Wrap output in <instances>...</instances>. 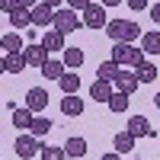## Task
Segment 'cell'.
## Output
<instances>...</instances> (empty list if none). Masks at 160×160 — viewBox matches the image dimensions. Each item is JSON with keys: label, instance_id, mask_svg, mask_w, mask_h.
<instances>
[{"label": "cell", "instance_id": "cell-31", "mask_svg": "<svg viewBox=\"0 0 160 160\" xmlns=\"http://www.w3.org/2000/svg\"><path fill=\"white\" fill-rule=\"evenodd\" d=\"M13 7H19V3H16V0H0V10H3V13H10Z\"/></svg>", "mask_w": 160, "mask_h": 160}, {"label": "cell", "instance_id": "cell-33", "mask_svg": "<svg viewBox=\"0 0 160 160\" xmlns=\"http://www.w3.org/2000/svg\"><path fill=\"white\" fill-rule=\"evenodd\" d=\"M16 3H19V7H26V10H32L35 3H42V0H16Z\"/></svg>", "mask_w": 160, "mask_h": 160}, {"label": "cell", "instance_id": "cell-26", "mask_svg": "<svg viewBox=\"0 0 160 160\" xmlns=\"http://www.w3.org/2000/svg\"><path fill=\"white\" fill-rule=\"evenodd\" d=\"M106 106H109L112 112H125L128 109V93H112V99L106 102Z\"/></svg>", "mask_w": 160, "mask_h": 160}, {"label": "cell", "instance_id": "cell-27", "mask_svg": "<svg viewBox=\"0 0 160 160\" xmlns=\"http://www.w3.org/2000/svg\"><path fill=\"white\" fill-rule=\"evenodd\" d=\"M29 131H32L35 138H45L48 131H51V122H48V118H35V122H32V128H29Z\"/></svg>", "mask_w": 160, "mask_h": 160}, {"label": "cell", "instance_id": "cell-20", "mask_svg": "<svg viewBox=\"0 0 160 160\" xmlns=\"http://www.w3.org/2000/svg\"><path fill=\"white\" fill-rule=\"evenodd\" d=\"M32 122H35V115H32L29 106L26 109H13V125L16 128H32Z\"/></svg>", "mask_w": 160, "mask_h": 160}, {"label": "cell", "instance_id": "cell-4", "mask_svg": "<svg viewBox=\"0 0 160 160\" xmlns=\"http://www.w3.org/2000/svg\"><path fill=\"white\" fill-rule=\"evenodd\" d=\"M13 148H16V154H19L22 160H29V157H35V154H42V144H38L35 135H19Z\"/></svg>", "mask_w": 160, "mask_h": 160}, {"label": "cell", "instance_id": "cell-21", "mask_svg": "<svg viewBox=\"0 0 160 160\" xmlns=\"http://www.w3.org/2000/svg\"><path fill=\"white\" fill-rule=\"evenodd\" d=\"M7 16H10V26H32V16H29L26 7H13Z\"/></svg>", "mask_w": 160, "mask_h": 160}, {"label": "cell", "instance_id": "cell-36", "mask_svg": "<svg viewBox=\"0 0 160 160\" xmlns=\"http://www.w3.org/2000/svg\"><path fill=\"white\" fill-rule=\"evenodd\" d=\"M99 160H122V157H118V151H115V154H102Z\"/></svg>", "mask_w": 160, "mask_h": 160}, {"label": "cell", "instance_id": "cell-13", "mask_svg": "<svg viewBox=\"0 0 160 160\" xmlns=\"http://www.w3.org/2000/svg\"><path fill=\"white\" fill-rule=\"evenodd\" d=\"M61 112L64 115H83V99L77 96V93H64V99H61Z\"/></svg>", "mask_w": 160, "mask_h": 160}, {"label": "cell", "instance_id": "cell-15", "mask_svg": "<svg viewBox=\"0 0 160 160\" xmlns=\"http://www.w3.org/2000/svg\"><path fill=\"white\" fill-rule=\"evenodd\" d=\"M141 48H144V55H160V32L157 29L144 32L141 35Z\"/></svg>", "mask_w": 160, "mask_h": 160}, {"label": "cell", "instance_id": "cell-14", "mask_svg": "<svg viewBox=\"0 0 160 160\" xmlns=\"http://www.w3.org/2000/svg\"><path fill=\"white\" fill-rule=\"evenodd\" d=\"M64 68H68L64 61H58V58H48V61L42 64V77H48V80H61V77H64Z\"/></svg>", "mask_w": 160, "mask_h": 160}, {"label": "cell", "instance_id": "cell-3", "mask_svg": "<svg viewBox=\"0 0 160 160\" xmlns=\"http://www.w3.org/2000/svg\"><path fill=\"white\" fill-rule=\"evenodd\" d=\"M55 29H58L61 35L77 32V29H80V16H77V10H55Z\"/></svg>", "mask_w": 160, "mask_h": 160}, {"label": "cell", "instance_id": "cell-2", "mask_svg": "<svg viewBox=\"0 0 160 160\" xmlns=\"http://www.w3.org/2000/svg\"><path fill=\"white\" fill-rule=\"evenodd\" d=\"M112 61H118L125 68V64H141L144 61V48H135L131 42H112Z\"/></svg>", "mask_w": 160, "mask_h": 160}, {"label": "cell", "instance_id": "cell-9", "mask_svg": "<svg viewBox=\"0 0 160 160\" xmlns=\"http://www.w3.org/2000/svg\"><path fill=\"white\" fill-rule=\"evenodd\" d=\"M112 83H115V90H118V93H128V96H131V93H135V90L141 87V80H138V74H128V71H118V77L112 80Z\"/></svg>", "mask_w": 160, "mask_h": 160}, {"label": "cell", "instance_id": "cell-6", "mask_svg": "<svg viewBox=\"0 0 160 160\" xmlns=\"http://www.w3.org/2000/svg\"><path fill=\"white\" fill-rule=\"evenodd\" d=\"M22 55H26V61H29V68H42V64L48 61V48L42 42H32V45L22 48Z\"/></svg>", "mask_w": 160, "mask_h": 160}, {"label": "cell", "instance_id": "cell-19", "mask_svg": "<svg viewBox=\"0 0 160 160\" xmlns=\"http://www.w3.org/2000/svg\"><path fill=\"white\" fill-rule=\"evenodd\" d=\"M112 144H115L118 154H131V148H135V135H131V131H118Z\"/></svg>", "mask_w": 160, "mask_h": 160}, {"label": "cell", "instance_id": "cell-34", "mask_svg": "<svg viewBox=\"0 0 160 160\" xmlns=\"http://www.w3.org/2000/svg\"><path fill=\"white\" fill-rule=\"evenodd\" d=\"M102 7H118V3H125V0H99Z\"/></svg>", "mask_w": 160, "mask_h": 160}, {"label": "cell", "instance_id": "cell-5", "mask_svg": "<svg viewBox=\"0 0 160 160\" xmlns=\"http://www.w3.org/2000/svg\"><path fill=\"white\" fill-rule=\"evenodd\" d=\"M83 26H90V29H106V7L102 3H90L83 10Z\"/></svg>", "mask_w": 160, "mask_h": 160}, {"label": "cell", "instance_id": "cell-16", "mask_svg": "<svg viewBox=\"0 0 160 160\" xmlns=\"http://www.w3.org/2000/svg\"><path fill=\"white\" fill-rule=\"evenodd\" d=\"M135 74H138L141 83H151V80H157V64H151L148 58H144L141 64H135Z\"/></svg>", "mask_w": 160, "mask_h": 160}, {"label": "cell", "instance_id": "cell-35", "mask_svg": "<svg viewBox=\"0 0 160 160\" xmlns=\"http://www.w3.org/2000/svg\"><path fill=\"white\" fill-rule=\"evenodd\" d=\"M42 3H48V7H51V10H58V7H61V3H64V0H42Z\"/></svg>", "mask_w": 160, "mask_h": 160}, {"label": "cell", "instance_id": "cell-11", "mask_svg": "<svg viewBox=\"0 0 160 160\" xmlns=\"http://www.w3.org/2000/svg\"><path fill=\"white\" fill-rule=\"evenodd\" d=\"M26 106H29L32 112H42L45 106H48V90H42V87H32L29 93H26Z\"/></svg>", "mask_w": 160, "mask_h": 160}, {"label": "cell", "instance_id": "cell-8", "mask_svg": "<svg viewBox=\"0 0 160 160\" xmlns=\"http://www.w3.org/2000/svg\"><path fill=\"white\" fill-rule=\"evenodd\" d=\"M22 68H29V61H26L22 51H7V55H3V71H7V74L16 77Z\"/></svg>", "mask_w": 160, "mask_h": 160}, {"label": "cell", "instance_id": "cell-1", "mask_svg": "<svg viewBox=\"0 0 160 160\" xmlns=\"http://www.w3.org/2000/svg\"><path fill=\"white\" fill-rule=\"evenodd\" d=\"M106 32L112 42H135V38H141V26H135L131 19H112L106 26Z\"/></svg>", "mask_w": 160, "mask_h": 160}, {"label": "cell", "instance_id": "cell-22", "mask_svg": "<svg viewBox=\"0 0 160 160\" xmlns=\"http://www.w3.org/2000/svg\"><path fill=\"white\" fill-rule=\"evenodd\" d=\"M118 71H122V64H118V61H102L99 68H96V77H102V80H115Z\"/></svg>", "mask_w": 160, "mask_h": 160}, {"label": "cell", "instance_id": "cell-30", "mask_svg": "<svg viewBox=\"0 0 160 160\" xmlns=\"http://www.w3.org/2000/svg\"><path fill=\"white\" fill-rule=\"evenodd\" d=\"M68 3H71V10H87L90 0H68Z\"/></svg>", "mask_w": 160, "mask_h": 160}, {"label": "cell", "instance_id": "cell-10", "mask_svg": "<svg viewBox=\"0 0 160 160\" xmlns=\"http://www.w3.org/2000/svg\"><path fill=\"white\" fill-rule=\"evenodd\" d=\"M112 93H115V90H112V80H102V77L93 80V87H90V96L96 99V102H109Z\"/></svg>", "mask_w": 160, "mask_h": 160}, {"label": "cell", "instance_id": "cell-29", "mask_svg": "<svg viewBox=\"0 0 160 160\" xmlns=\"http://www.w3.org/2000/svg\"><path fill=\"white\" fill-rule=\"evenodd\" d=\"M125 3H128V7H131V10H138V13H141V10H144V7H148V0H125Z\"/></svg>", "mask_w": 160, "mask_h": 160}, {"label": "cell", "instance_id": "cell-24", "mask_svg": "<svg viewBox=\"0 0 160 160\" xmlns=\"http://www.w3.org/2000/svg\"><path fill=\"white\" fill-rule=\"evenodd\" d=\"M0 45H3V51H22V38L16 32H7L3 38H0Z\"/></svg>", "mask_w": 160, "mask_h": 160}, {"label": "cell", "instance_id": "cell-25", "mask_svg": "<svg viewBox=\"0 0 160 160\" xmlns=\"http://www.w3.org/2000/svg\"><path fill=\"white\" fill-rule=\"evenodd\" d=\"M58 83H61V93H77L80 90V77L77 74H64Z\"/></svg>", "mask_w": 160, "mask_h": 160}, {"label": "cell", "instance_id": "cell-12", "mask_svg": "<svg viewBox=\"0 0 160 160\" xmlns=\"http://www.w3.org/2000/svg\"><path fill=\"white\" fill-rule=\"evenodd\" d=\"M128 131H131L135 138H151V135H154V128H151V122H148L144 115H131V118H128Z\"/></svg>", "mask_w": 160, "mask_h": 160}, {"label": "cell", "instance_id": "cell-17", "mask_svg": "<svg viewBox=\"0 0 160 160\" xmlns=\"http://www.w3.org/2000/svg\"><path fill=\"white\" fill-rule=\"evenodd\" d=\"M64 151H68V157H87V141L74 135V138L64 141Z\"/></svg>", "mask_w": 160, "mask_h": 160}, {"label": "cell", "instance_id": "cell-28", "mask_svg": "<svg viewBox=\"0 0 160 160\" xmlns=\"http://www.w3.org/2000/svg\"><path fill=\"white\" fill-rule=\"evenodd\" d=\"M68 151L64 148H42V160H64Z\"/></svg>", "mask_w": 160, "mask_h": 160}, {"label": "cell", "instance_id": "cell-18", "mask_svg": "<svg viewBox=\"0 0 160 160\" xmlns=\"http://www.w3.org/2000/svg\"><path fill=\"white\" fill-rule=\"evenodd\" d=\"M42 45H45L48 51H64V35H61L58 29H51V32L42 35Z\"/></svg>", "mask_w": 160, "mask_h": 160}, {"label": "cell", "instance_id": "cell-23", "mask_svg": "<svg viewBox=\"0 0 160 160\" xmlns=\"http://www.w3.org/2000/svg\"><path fill=\"white\" fill-rule=\"evenodd\" d=\"M61 55H64V64H68V68H80V64H83V48H64Z\"/></svg>", "mask_w": 160, "mask_h": 160}, {"label": "cell", "instance_id": "cell-7", "mask_svg": "<svg viewBox=\"0 0 160 160\" xmlns=\"http://www.w3.org/2000/svg\"><path fill=\"white\" fill-rule=\"evenodd\" d=\"M29 16H32V26H55V10L48 3H35L29 10Z\"/></svg>", "mask_w": 160, "mask_h": 160}, {"label": "cell", "instance_id": "cell-37", "mask_svg": "<svg viewBox=\"0 0 160 160\" xmlns=\"http://www.w3.org/2000/svg\"><path fill=\"white\" fill-rule=\"evenodd\" d=\"M154 106H157V109H160V93H157V96H154Z\"/></svg>", "mask_w": 160, "mask_h": 160}, {"label": "cell", "instance_id": "cell-32", "mask_svg": "<svg viewBox=\"0 0 160 160\" xmlns=\"http://www.w3.org/2000/svg\"><path fill=\"white\" fill-rule=\"evenodd\" d=\"M151 19L160 26V3H154V7H151Z\"/></svg>", "mask_w": 160, "mask_h": 160}]
</instances>
